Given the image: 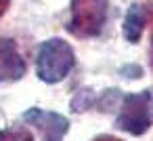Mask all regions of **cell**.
<instances>
[{
    "label": "cell",
    "instance_id": "cell-1",
    "mask_svg": "<svg viewBox=\"0 0 153 141\" xmlns=\"http://www.w3.org/2000/svg\"><path fill=\"white\" fill-rule=\"evenodd\" d=\"M74 65H76V55L65 40L51 38L40 44L36 55V72L42 82H48V84L61 82L71 72Z\"/></svg>",
    "mask_w": 153,
    "mask_h": 141
},
{
    "label": "cell",
    "instance_id": "cell-2",
    "mask_svg": "<svg viewBox=\"0 0 153 141\" xmlns=\"http://www.w3.org/2000/svg\"><path fill=\"white\" fill-rule=\"evenodd\" d=\"M107 13V0H71V15L65 28L78 38H94L103 32Z\"/></svg>",
    "mask_w": 153,
    "mask_h": 141
},
{
    "label": "cell",
    "instance_id": "cell-3",
    "mask_svg": "<svg viewBox=\"0 0 153 141\" xmlns=\"http://www.w3.org/2000/svg\"><path fill=\"white\" fill-rule=\"evenodd\" d=\"M115 124L130 135H143L153 124V88L126 95Z\"/></svg>",
    "mask_w": 153,
    "mask_h": 141
},
{
    "label": "cell",
    "instance_id": "cell-4",
    "mask_svg": "<svg viewBox=\"0 0 153 141\" xmlns=\"http://www.w3.org/2000/svg\"><path fill=\"white\" fill-rule=\"evenodd\" d=\"M23 120L36 126L42 133L44 141H63L65 133L69 130V120L57 112H46L40 107H32L23 114Z\"/></svg>",
    "mask_w": 153,
    "mask_h": 141
},
{
    "label": "cell",
    "instance_id": "cell-5",
    "mask_svg": "<svg viewBox=\"0 0 153 141\" xmlns=\"http://www.w3.org/2000/svg\"><path fill=\"white\" fill-rule=\"evenodd\" d=\"M25 61L11 38H0V82H13L23 78Z\"/></svg>",
    "mask_w": 153,
    "mask_h": 141
},
{
    "label": "cell",
    "instance_id": "cell-6",
    "mask_svg": "<svg viewBox=\"0 0 153 141\" xmlns=\"http://www.w3.org/2000/svg\"><path fill=\"white\" fill-rule=\"evenodd\" d=\"M147 17L149 13L145 11V7L140 4H132L124 17V36L130 42H138L143 36V30L147 26Z\"/></svg>",
    "mask_w": 153,
    "mask_h": 141
},
{
    "label": "cell",
    "instance_id": "cell-7",
    "mask_svg": "<svg viewBox=\"0 0 153 141\" xmlns=\"http://www.w3.org/2000/svg\"><path fill=\"white\" fill-rule=\"evenodd\" d=\"M0 141H34L27 128H4L0 130Z\"/></svg>",
    "mask_w": 153,
    "mask_h": 141
},
{
    "label": "cell",
    "instance_id": "cell-8",
    "mask_svg": "<svg viewBox=\"0 0 153 141\" xmlns=\"http://www.w3.org/2000/svg\"><path fill=\"white\" fill-rule=\"evenodd\" d=\"M90 105H92V95H90V91H80V93L76 95L74 103H71L74 112H84V110L90 107Z\"/></svg>",
    "mask_w": 153,
    "mask_h": 141
},
{
    "label": "cell",
    "instance_id": "cell-9",
    "mask_svg": "<svg viewBox=\"0 0 153 141\" xmlns=\"http://www.w3.org/2000/svg\"><path fill=\"white\" fill-rule=\"evenodd\" d=\"M92 141H122V139H117V137H113V135H99V137H94Z\"/></svg>",
    "mask_w": 153,
    "mask_h": 141
},
{
    "label": "cell",
    "instance_id": "cell-10",
    "mask_svg": "<svg viewBox=\"0 0 153 141\" xmlns=\"http://www.w3.org/2000/svg\"><path fill=\"white\" fill-rule=\"evenodd\" d=\"M9 4H11V0H0V17L4 15V11L9 9Z\"/></svg>",
    "mask_w": 153,
    "mask_h": 141
},
{
    "label": "cell",
    "instance_id": "cell-11",
    "mask_svg": "<svg viewBox=\"0 0 153 141\" xmlns=\"http://www.w3.org/2000/svg\"><path fill=\"white\" fill-rule=\"evenodd\" d=\"M149 53H151V65H153V13H151V49H149Z\"/></svg>",
    "mask_w": 153,
    "mask_h": 141
}]
</instances>
